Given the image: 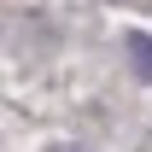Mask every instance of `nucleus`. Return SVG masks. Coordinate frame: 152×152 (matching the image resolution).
Listing matches in <instances>:
<instances>
[{"mask_svg":"<svg viewBox=\"0 0 152 152\" xmlns=\"http://www.w3.org/2000/svg\"><path fill=\"white\" fill-rule=\"evenodd\" d=\"M123 53H129L134 76H140V82H152V35H146V29H129V35H123Z\"/></svg>","mask_w":152,"mask_h":152,"instance_id":"1","label":"nucleus"},{"mask_svg":"<svg viewBox=\"0 0 152 152\" xmlns=\"http://www.w3.org/2000/svg\"><path fill=\"white\" fill-rule=\"evenodd\" d=\"M47 152H94V146H82V140H58V146H47Z\"/></svg>","mask_w":152,"mask_h":152,"instance_id":"2","label":"nucleus"}]
</instances>
